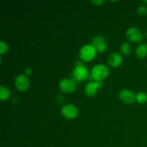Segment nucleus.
<instances>
[{"label":"nucleus","mask_w":147,"mask_h":147,"mask_svg":"<svg viewBox=\"0 0 147 147\" xmlns=\"http://www.w3.org/2000/svg\"><path fill=\"white\" fill-rule=\"evenodd\" d=\"M109 69L103 64L96 65L91 70V78L96 81H101L109 76Z\"/></svg>","instance_id":"obj_1"},{"label":"nucleus","mask_w":147,"mask_h":147,"mask_svg":"<svg viewBox=\"0 0 147 147\" xmlns=\"http://www.w3.org/2000/svg\"><path fill=\"white\" fill-rule=\"evenodd\" d=\"M97 54V50L93 44H88L81 47L79 53L80 59L84 62H90L93 60Z\"/></svg>","instance_id":"obj_2"},{"label":"nucleus","mask_w":147,"mask_h":147,"mask_svg":"<svg viewBox=\"0 0 147 147\" xmlns=\"http://www.w3.org/2000/svg\"><path fill=\"white\" fill-rule=\"evenodd\" d=\"M73 77L77 81H83L88 77V71L87 67L83 65H78L73 70Z\"/></svg>","instance_id":"obj_3"},{"label":"nucleus","mask_w":147,"mask_h":147,"mask_svg":"<svg viewBox=\"0 0 147 147\" xmlns=\"http://www.w3.org/2000/svg\"><path fill=\"white\" fill-rule=\"evenodd\" d=\"M14 84H15V87L19 90L24 91L27 90L30 86V80H29V78L25 75H19L15 78Z\"/></svg>","instance_id":"obj_4"},{"label":"nucleus","mask_w":147,"mask_h":147,"mask_svg":"<svg viewBox=\"0 0 147 147\" xmlns=\"http://www.w3.org/2000/svg\"><path fill=\"white\" fill-rule=\"evenodd\" d=\"M78 111L76 106L72 104H67L62 107L61 114L68 119H73L78 116Z\"/></svg>","instance_id":"obj_5"},{"label":"nucleus","mask_w":147,"mask_h":147,"mask_svg":"<svg viewBox=\"0 0 147 147\" xmlns=\"http://www.w3.org/2000/svg\"><path fill=\"white\" fill-rule=\"evenodd\" d=\"M126 37L130 41L134 42H139L143 39V34L137 27H130L126 31Z\"/></svg>","instance_id":"obj_6"},{"label":"nucleus","mask_w":147,"mask_h":147,"mask_svg":"<svg viewBox=\"0 0 147 147\" xmlns=\"http://www.w3.org/2000/svg\"><path fill=\"white\" fill-rule=\"evenodd\" d=\"M119 98L127 104H133L136 101V95L130 90H122L119 93Z\"/></svg>","instance_id":"obj_7"},{"label":"nucleus","mask_w":147,"mask_h":147,"mask_svg":"<svg viewBox=\"0 0 147 147\" xmlns=\"http://www.w3.org/2000/svg\"><path fill=\"white\" fill-rule=\"evenodd\" d=\"M59 88L60 90L65 93H73L76 89V84L74 82L67 78L63 79L59 83Z\"/></svg>","instance_id":"obj_8"},{"label":"nucleus","mask_w":147,"mask_h":147,"mask_svg":"<svg viewBox=\"0 0 147 147\" xmlns=\"http://www.w3.org/2000/svg\"><path fill=\"white\" fill-rule=\"evenodd\" d=\"M102 86L101 81H96V82H89L85 87V93L87 96H94L97 93V90L100 88Z\"/></svg>","instance_id":"obj_9"},{"label":"nucleus","mask_w":147,"mask_h":147,"mask_svg":"<svg viewBox=\"0 0 147 147\" xmlns=\"http://www.w3.org/2000/svg\"><path fill=\"white\" fill-rule=\"evenodd\" d=\"M93 45L98 53H101L106 51L107 48L106 40L101 36H97L93 40Z\"/></svg>","instance_id":"obj_10"},{"label":"nucleus","mask_w":147,"mask_h":147,"mask_svg":"<svg viewBox=\"0 0 147 147\" xmlns=\"http://www.w3.org/2000/svg\"><path fill=\"white\" fill-rule=\"evenodd\" d=\"M108 63L111 67H117L123 63V57L119 53H113L109 55L108 58Z\"/></svg>","instance_id":"obj_11"},{"label":"nucleus","mask_w":147,"mask_h":147,"mask_svg":"<svg viewBox=\"0 0 147 147\" xmlns=\"http://www.w3.org/2000/svg\"><path fill=\"white\" fill-rule=\"evenodd\" d=\"M136 55L138 58L144 59L147 56V44L142 43L139 45L136 50Z\"/></svg>","instance_id":"obj_12"},{"label":"nucleus","mask_w":147,"mask_h":147,"mask_svg":"<svg viewBox=\"0 0 147 147\" xmlns=\"http://www.w3.org/2000/svg\"><path fill=\"white\" fill-rule=\"evenodd\" d=\"M9 97L10 90L4 86H1L0 88V99L1 100H7Z\"/></svg>","instance_id":"obj_13"},{"label":"nucleus","mask_w":147,"mask_h":147,"mask_svg":"<svg viewBox=\"0 0 147 147\" xmlns=\"http://www.w3.org/2000/svg\"><path fill=\"white\" fill-rule=\"evenodd\" d=\"M136 101L139 104H145L147 102V94L144 92H139L136 95Z\"/></svg>","instance_id":"obj_14"},{"label":"nucleus","mask_w":147,"mask_h":147,"mask_svg":"<svg viewBox=\"0 0 147 147\" xmlns=\"http://www.w3.org/2000/svg\"><path fill=\"white\" fill-rule=\"evenodd\" d=\"M121 52L124 55H130L131 53V50H132L131 45L128 42L123 43V44L121 45Z\"/></svg>","instance_id":"obj_15"},{"label":"nucleus","mask_w":147,"mask_h":147,"mask_svg":"<svg viewBox=\"0 0 147 147\" xmlns=\"http://www.w3.org/2000/svg\"><path fill=\"white\" fill-rule=\"evenodd\" d=\"M8 50V45L4 41L0 42V55H4L7 53Z\"/></svg>","instance_id":"obj_16"},{"label":"nucleus","mask_w":147,"mask_h":147,"mask_svg":"<svg viewBox=\"0 0 147 147\" xmlns=\"http://www.w3.org/2000/svg\"><path fill=\"white\" fill-rule=\"evenodd\" d=\"M137 12L141 15H146L147 7L145 5H140L137 9Z\"/></svg>","instance_id":"obj_17"},{"label":"nucleus","mask_w":147,"mask_h":147,"mask_svg":"<svg viewBox=\"0 0 147 147\" xmlns=\"http://www.w3.org/2000/svg\"><path fill=\"white\" fill-rule=\"evenodd\" d=\"M90 2L93 3V4H96V5L99 6V5H100V4H103L105 1H103V0H98V1L97 0H95V1H90Z\"/></svg>","instance_id":"obj_18"},{"label":"nucleus","mask_w":147,"mask_h":147,"mask_svg":"<svg viewBox=\"0 0 147 147\" xmlns=\"http://www.w3.org/2000/svg\"><path fill=\"white\" fill-rule=\"evenodd\" d=\"M24 72H25L26 75L30 76V75L32 73V68H30V67H27V68L25 69V70H24Z\"/></svg>","instance_id":"obj_19"},{"label":"nucleus","mask_w":147,"mask_h":147,"mask_svg":"<svg viewBox=\"0 0 147 147\" xmlns=\"http://www.w3.org/2000/svg\"><path fill=\"white\" fill-rule=\"evenodd\" d=\"M144 3H146V4H147V1H144Z\"/></svg>","instance_id":"obj_20"},{"label":"nucleus","mask_w":147,"mask_h":147,"mask_svg":"<svg viewBox=\"0 0 147 147\" xmlns=\"http://www.w3.org/2000/svg\"><path fill=\"white\" fill-rule=\"evenodd\" d=\"M146 37L147 38V31H146Z\"/></svg>","instance_id":"obj_21"}]
</instances>
